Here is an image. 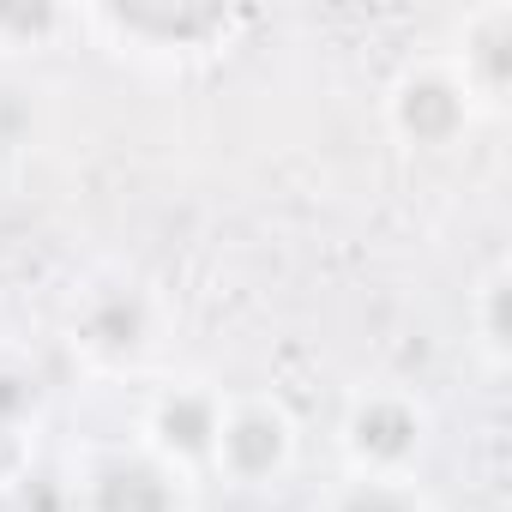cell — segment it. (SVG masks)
Listing matches in <instances>:
<instances>
[{
    "mask_svg": "<svg viewBox=\"0 0 512 512\" xmlns=\"http://www.w3.org/2000/svg\"><path fill=\"white\" fill-rule=\"evenodd\" d=\"M37 410V374L0 362V428H19Z\"/></svg>",
    "mask_w": 512,
    "mask_h": 512,
    "instance_id": "cell-12",
    "label": "cell"
},
{
    "mask_svg": "<svg viewBox=\"0 0 512 512\" xmlns=\"http://www.w3.org/2000/svg\"><path fill=\"white\" fill-rule=\"evenodd\" d=\"M217 428H223V398L211 386H169L151 404V458H163L169 470L211 464Z\"/></svg>",
    "mask_w": 512,
    "mask_h": 512,
    "instance_id": "cell-5",
    "label": "cell"
},
{
    "mask_svg": "<svg viewBox=\"0 0 512 512\" xmlns=\"http://www.w3.org/2000/svg\"><path fill=\"white\" fill-rule=\"evenodd\" d=\"M67 25L73 19L55 13V7H0V43H7V49H43Z\"/></svg>",
    "mask_w": 512,
    "mask_h": 512,
    "instance_id": "cell-11",
    "label": "cell"
},
{
    "mask_svg": "<svg viewBox=\"0 0 512 512\" xmlns=\"http://www.w3.org/2000/svg\"><path fill=\"white\" fill-rule=\"evenodd\" d=\"M85 512H187L181 470L151 452H115L85 482Z\"/></svg>",
    "mask_w": 512,
    "mask_h": 512,
    "instance_id": "cell-4",
    "label": "cell"
},
{
    "mask_svg": "<svg viewBox=\"0 0 512 512\" xmlns=\"http://www.w3.org/2000/svg\"><path fill=\"white\" fill-rule=\"evenodd\" d=\"M428 446V416L404 392H362L344 416V452L356 476H404Z\"/></svg>",
    "mask_w": 512,
    "mask_h": 512,
    "instance_id": "cell-2",
    "label": "cell"
},
{
    "mask_svg": "<svg viewBox=\"0 0 512 512\" xmlns=\"http://www.w3.org/2000/svg\"><path fill=\"white\" fill-rule=\"evenodd\" d=\"M446 67L464 79V91L476 97V109H494L506 97V85H512V7H506V0L464 13L458 55Z\"/></svg>",
    "mask_w": 512,
    "mask_h": 512,
    "instance_id": "cell-6",
    "label": "cell"
},
{
    "mask_svg": "<svg viewBox=\"0 0 512 512\" xmlns=\"http://www.w3.org/2000/svg\"><path fill=\"white\" fill-rule=\"evenodd\" d=\"M326 512H434V506L404 476H356V482H344L332 494Z\"/></svg>",
    "mask_w": 512,
    "mask_h": 512,
    "instance_id": "cell-9",
    "label": "cell"
},
{
    "mask_svg": "<svg viewBox=\"0 0 512 512\" xmlns=\"http://www.w3.org/2000/svg\"><path fill=\"white\" fill-rule=\"evenodd\" d=\"M79 344L97 362H109V368L133 362L151 344V302H145V290H97L79 308Z\"/></svg>",
    "mask_w": 512,
    "mask_h": 512,
    "instance_id": "cell-7",
    "label": "cell"
},
{
    "mask_svg": "<svg viewBox=\"0 0 512 512\" xmlns=\"http://www.w3.org/2000/svg\"><path fill=\"white\" fill-rule=\"evenodd\" d=\"M109 25L121 31V37H139V43H151V49H169V43H181V49H211L217 37H229V13H217V7H181V13H157V7H139V13H109Z\"/></svg>",
    "mask_w": 512,
    "mask_h": 512,
    "instance_id": "cell-8",
    "label": "cell"
},
{
    "mask_svg": "<svg viewBox=\"0 0 512 512\" xmlns=\"http://www.w3.org/2000/svg\"><path fill=\"white\" fill-rule=\"evenodd\" d=\"M296 458V422L278 398H241L223 404V428H217V452L211 464L229 482H272L284 464Z\"/></svg>",
    "mask_w": 512,
    "mask_h": 512,
    "instance_id": "cell-3",
    "label": "cell"
},
{
    "mask_svg": "<svg viewBox=\"0 0 512 512\" xmlns=\"http://www.w3.org/2000/svg\"><path fill=\"white\" fill-rule=\"evenodd\" d=\"M476 115H482L476 97L464 91V79H458L446 61H416V67H404V73L392 79V91H386V121H392V133H398L404 145H416V151H446V145H458Z\"/></svg>",
    "mask_w": 512,
    "mask_h": 512,
    "instance_id": "cell-1",
    "label": "cell"
},
{
    "mask_svg": "<svg viewBox=\"0 0 512 512\" xmlns=\"http://www.w3.org/2000/svg\"><path fill=\"white\" fill-rule=\"evenodd\" d=\"M470 326H476V350L488 368L506 362V266H494L482 284H476V302H470Z\"/></svg>",
    "mask_w": 512,
    "mask_h": 512,
    "instance_id": "cell-10",
    "label": "cell"
}]
</instances>
